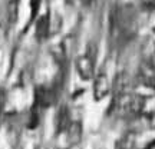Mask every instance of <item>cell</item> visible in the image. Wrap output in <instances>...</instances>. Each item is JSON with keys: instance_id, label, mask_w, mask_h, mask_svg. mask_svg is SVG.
<instances>
[{"instance_id": "1", "label": "cell", "mask_w": 155, "mask_h": 149, "mask_svg": "<svg viewBox=\"0 0 155 149\" xmlns=\"http://www.w3.org/2000/svg\"><path fill=\"white\" fill-rule=\"evenodd\" d=\"M119 111L124 116L128 118H137L141 115V112L145 106V98L142 95L132 93L128 95L127 98H121L119 99Z\"/></svg>"}, {"instance_id": "2", "label": "cell", "mask_w": 155, "mask_h": 149, "mask_svg": "<svg viewBox=\"0 0 155 149\" xmlns=\"http://www.w3.org/2000/svg\"><path fill=\"white\" fill-rule=\"evenodd\" d=\"M75 67H76V72L82 80H91L95 77L94 59L89 53L78 56L76 60H75Z\"/></svg>"}, {"instance_id": "3", "label": "cell", "mask_w": 155, "mask_h": 149, "mask_svg": "<svg viewBox=\"0 0 155 149\" xmlns=\"http://www.w3.org/2000/svg\"><path fill=\"white\" fill-rule=\"evenodd\" d=\"M94 99L95 100H102L105 99L106 96L111 92V82L106 76L105 72H99L96 76L94 77Z\"/></svg>"}, {"instance_id": "4", "label": "cell", "mask_w": 155, "mask_h": 149, "mask_svg": "<svg viewBox=\"0 0 155 149\" xmlns=\"http://www.w3.org/2000/svg\"><path fill=\"white\" fill-rule=\"evenodd\" d=\"M56 92L53 88H48V86H39L35 90V105L39 109H46L49 108L56 99Z\"/></svg>"}, {"instance_id": "5", "label": "cell", "mask_w": 155, "mask_h": 149, "mask_svg": "<svg viewBox=\"0 0 155 149\" xmlns=\"http://www.w3.org/2000/svg\"><path fill=\"white\" fill-rule=\"evenodd\" d=\"M72 122L71 119V113H69V109L68 106L62 105L58 112H56V118H55V128H56V133H62L65 132L69 126V123Z\"/></svg>"}, {"instance_id": "6", "label": "cell", "mask_w": 155, "mask_h": 149, "mask_svg": "<svg viewBox=\"0 0 155 149\" xmlns=\"http://www.w3.org/2000/svg\"><path fill=\"white\" fill-rule=\"evenodd\" d=\"M139 76L141 80L151 88H155V65L151 62L145 60L139 66Z\"/></svg>"}, {"instance_id": "7", "label": "cell", "mask_w": 155, "mask_h": 149, "mask_svg": "<svg viewBox=\"0 0 155 149\" xmlns=\"http://www.w3.org/2000/svg\"><path fill=\"white\" fill-rule=\"evenodd\" d=\"M50 34V19L48 15H43L38 19L36 28H35V36L39 42H45Z\"/></svg>"}, {"instance_id": "8", "label": "cell", "mask_w": 155, "mask_h": 149, "mask_svg": "<svg viewBox=\"0 0 155 149\" xmlns=\"http://www.w3.org/2000/svg\"><path fill=\"white\" fill-rule=\"evenodd\" d=\"M65 132H66V136L69 139V142L72 145H78L82 141V135H83L82 123L79 121H72L69 123V126H68V129Z\"/></svg>"}, {"instance_id": "9", "label": "cell", "mask_w": 155, "mask_h": 149, "mask_svg": "<svg viewBox=\"0 0 155 149\" xmlns=\"http://www.w3.org/2000/svg\"><path fill=\"white\" fill-rule=\"evenodd\" d=\"M135 144H137V136H135V133L127 132L116 141L115 149H135Z\"/></svg>"}, {"instance_id": "10", "label": "cell", "mask_w": 155, "mask_h": 149, "mask_svg": "<svg viewBox=\"0 0 155 149\" xmlns=\"http://www.w3.org/2000/svg\"><path fill=\"white\" fill-rule=\"evenodd\" d=\"M39 125V108L36 105H33V108L30 109L28 116V126L29 129H35Z\"/></svg>"}, {"instance_id": "11", "label": "cell", "mask_w": 155, "mask_h": 149, "mask_svg": "<svg viewBox=\"0 0 155 149\" xmlns=\"http://www.w3.org/2000/svg\"><path fill=\"white\" fill-rule=\"evenodd\" d=\"M5 106H6V90L5 88H0V123L5 115Z\"/></svg>"}, {"instance_id": "12", "label": "cell", "mask_w": 155, "mask_h": 149, "mask_svg": "<svg viewBox=\"0 0 155 149\" xmlns=\"http://www.w3.org/2000/svg\"><path fill=\"white\" fill-rule=\"evenodd\" d=\"M40 2H42V0H30V19H32V20L38 16L39 7H40Z\"/></svg>"}]
</instances>
